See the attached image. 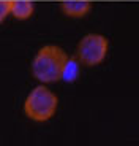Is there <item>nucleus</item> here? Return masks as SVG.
<instances>
[{
    "instance_id": "7",
    "label": "nucleus",
    "mask_w": 139,
    "mask_h": 146,
    "mask_svg": "<svg viewBox=\"0 0 139 146\" xmlns=\"http://www.w3.org/2000/svg\"><path fill=\"white\" fill-rule=\"evenodd\" d=\"M10 5L11 0H0V22H3V19L10 15Z\"/></svg>"
},
{
    "instance_id": "3",
    "label": "nucleus",
    "mask_w": 139,
    "mask_h": 146,
    "mask_svg": "<svg viewBox=\"0 0 139 146\" xmlns=\"http://www.w3.org/2000/svg\"><path fill=\"white\" fill-rule=\"evenodd\" d=\"M108 48H109V43L106 36L100 33H89L77 44L76 59L87 67L98 65L106 57Z\"/></svg>"
},
{
    "instance_id": "6",
    "label": "nucleus",
    "mask_w": 139,
    "mask_h": 146,
    "mask_svg": "<svg viewBox=\"0 0 139 146\" xmlns=\"http://www.w3.org/2000/svg\"><path fill=\"white\" fill-rule=\"evenodd\" d=\"M79 65L81 62L76 57H68L65 62V67H63L62 72V80L65 81H74L79 75Z\"/></svg>"
},
{
    "instance_id": "2",
    "label": "nucleus",
    "mask_w": 139,
    "mask_h": 146,
    "mask_svg": "<svg viewBox=\"0 0 139 146\" xmlns=\"http://www.w3.org/2000/svg\"><path fill=\"white\" fill-rule=\"evenodd\" d=\"M57 105H59V99L51 89H48L46 86H37L27 95L24 111L30 119L37 122H44L54 116Z\"/></svg>"
},
{
    "instance_id": "5",
    "label": "nucleus",
    "mask_w": 139,
    "mask_h": 146,
    "mask_svg": "<svg viewBox=\"0 0 139 146\" xmlns=\"http://www.w3.org/2000/svg\"><path fill=\"white\" fill-rule=\"evenodd\" d=\"M33 7L32 2L29 0H13L10 5V15H13L16 19H27L33 15Z\"/></svg>"
},
{
    "instance_id": "1",
    "label": "nucleus",
    "mask_w": 139,
    "mask_h": 146,
    "mask_svg": "<svg viewBox=\"0 0 139 146\" xmlns=\"http://www.w3.org/2000/svg\"><path fill=\"white\" fill-rule=\"evenodd\" d=\"M68 56L62 48L49 44L41 48L32 62V73L41 83H55L62 80V72Z\"/></svg>"
},
{
    "instance_id": "4",
    "label": "nucleus",
    "mask_w": 139,
    "mask_h": 146,
    "mask_svg": "<svg viewBox=\"0 0 139 146\" xmlns=\"http://www.w3.org/2000/svg\"><path fill=\"white\" fill-rule=\"evenodd\" d=\"M60 8L66 16L71 18H82L90 11L92 3L89 0H63L60 3Z\"/></svg>"
}]
</instances>
